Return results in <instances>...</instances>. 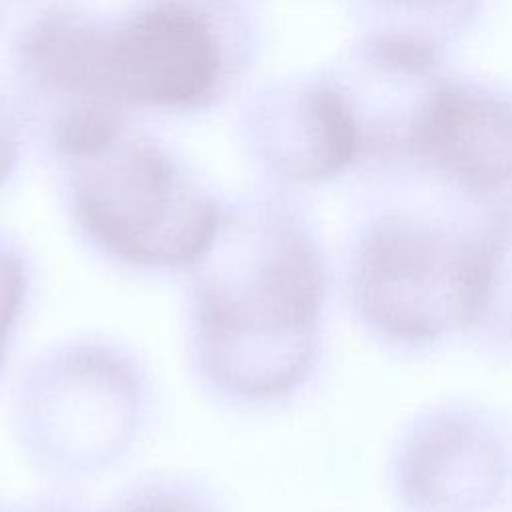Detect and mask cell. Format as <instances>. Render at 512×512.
Masks as SVG:
<instances>
[{
  "label": "cell",
  "mask_w": 512,
  "mask_h": 512,
  "mask_svg": "<svg viewBox=\"0 0 512 512\" xmlns=\"http://www.w3.org/2000/svg\"><path fill=\"white\" fill-rule=\"evenodd\" d=\"M188 366L200 388L236 410L296 394L320 354L326 302L322 252L286 206H224L218 232L186 270Z\"/></svg>",
  "instance_id": "1"
},
{
  "label": "cell",
  "mask_w": 512,
  "mask_h": 512,
  "mask_svg": "<svg viewBox=\"0 0 512 512\" xmlns=\"http://www.w3.org/2000/svg\"><path fill=\"white\" fill-rule=\"evenodd\" d=\"M150 408L142 360L118 340L80 334L46 346L26 364L12 390L10 424L34 470L70 484L124 460Z\"/></svg>",
  "instance_id": "2"
},
{
  "label": "cell",
  "mask_w": 512,
  "mask_h": 512,
  "mask_svg": "<svg viewBox=\"0 0 512 512\" xmlns=\"http://www.w3.org/2000/svg\"><path fill=\"white\" fill-rule=\"evenodd\" d=\"M68 208L100 258L146 276L186 274L214 240L224 212L166 152L122 138L76 162Z\"/></svg>",
  "instance_id": "3"
},
{
  "label": "cell",
  "mask_w": 512,
  "mask_h": 512,
  "mask_svg": "<svg viewBox=\"0 0 512 512\" xmlns=\"http://www.w3.org/2000/svg\"><path fill=\"white\" fill-rule=\"evenodd\" d=\"M366 320L402 340H432L478 320L482 252L442 232L390 224L366 236L352 266Z\"/></svg>",
  "instance_id": "4"
},
{
  "label": "cell",
  "mask_w": 512,
  "mask_h": 512,
  "mask_svg": "<svg viewBox=\"0 0 512 512\" xmlns=\"http://www.w3.org/2000/svg\"><path fill=\"white\" fill-rule=\"evenodd\" d=\"M222 50L212 24L190 4L156 2L104 34L108 102L190 108L216 92Z\"/></svg>",
  "instance_id": "5"
},
{
  "label": "cell",
  "mask_w": 512,
  "mask_h": 512,
  "mask_svg": "<svg viewBox=\"0 0 512 512\" xmlns=\"http://www.w3.org/2000/svg\"><path fill=\"white\" fill-rule=\"evenodd\" d=\"M500 454L474 426L442 422L414 448L410 478L428 506L464 510L484 504L500 486Z\"/></svg>",
  "instance_id": "6"
},
{
  "label": "cell",
  "mask_w": 512,
  "mask_h": 512,
  "mask_svg": "<svg viewBox=\"0 0 512 512\" xmlns=\"http://www.w3.org/2000/svg\"><path fill=\"white\" fill-rule=\"evenodd\" d=\"M260 148L266 164L288 180H318L348 162L354 130L340 100L328 92L310 94L282 126L270 124Z\"/></svg>",
  "instance_id": "7"
},
{
  "label": "cell",
  "mask_w": 512,
  "mask_h": 512,
  "mask_svg": "<svg viewBox=\"0 0 512 512\" xmlns=\"http://www.w3.org/2000/svg\"><path fill=\"white\" fill-rule=\"evenodd\" d=\"M430 128L434 154L462 180L492 186L512 176V120L496 108L446 102Z\"/></svg>",
  "instance_id": "8"
},
{
  "label": "cell",
  "mask_w": 512,
  "mask_h": 512,
  "mask_svg": "<svg viewBox=\"0 0 512 512\" xmlns=\"http://www.w3.org/2000/svg\"><path fill=\"white\" fill-rule=\"evenodd\" d=\"M94 512H224V506L198 478L162 472L132 482Z\"/></svg>",
  "instance_id": "9"
},
{
  "label": "cell",
  "mask_w": 512,
  "mask_h": 512,
  "mask_svg": "<svg viewBox=\"0 0 512 512\" xmlns=\"http://www.w3.org/2000/svg\"><path fill=\"white\" fill-rule=\"evenodd\" d=\"M32 262L10 234L0 230V380L32 296Z\"/></svg>",
  "instance_id": "10"
},
{
  "label": "cell",
  "mask_w": 512,
  "mask_h": 512,
  "mask_svg": "<svg viewBox=\"0 0 512 512\" xmlns=\"http://www.w3.org/2000/svg\"><path fill=\"white\" fill-rule=\"evenodd\" d=\"M120 138V118L114 104L102 100H80L54 128L58 152L72 162L96 156Z\"/></svg>",
  "instance_id": "11"
},
{
  "label": "cell",
  "mask_w": 512,
  "mask_h": 512,
  "mask_svg": "<svg viewBox=\"0 0 512 512\" xmlns=\"http://www.w3.org/2000/svg\"><path fill=\"white\" fill-rule=\"evenodd\" d=\"M482 252V300L476 322L512 336V234H502Z\"/></svg>",
  "instance_id": "12"
},
{
  "label": "cell",
  "mask_w": 512,
  "mask_h": 512,
  "mask_svg": "<svg viewBox=\"0 0 512 512\" xmlns=\"http://www.w3.org/2000/svg\"><path fill=\"white\" fill-rule=\"evenodd\" d=\"M0 512H94L90 510L82 500L70 494L62 492H50V494H38V496H28L22 500H16Z\"/></svg>",
  "instance_id": "13"
},
{
  "label": "cell",
  "mask_w": 512,
  "mask_h": 512,
  "mask_svg": "<svg viewBox=\"0 0 512 512\" xmlns=\"http://www.w3.org/2000/svg\"><path fill=\"white\" fill-rule=\"evenodd\" d=\"M16 156H18L16 140L0 116V188L12 176L16 166Z\"/></svg>",
  "instance_id": "14"
}]
</instances>
